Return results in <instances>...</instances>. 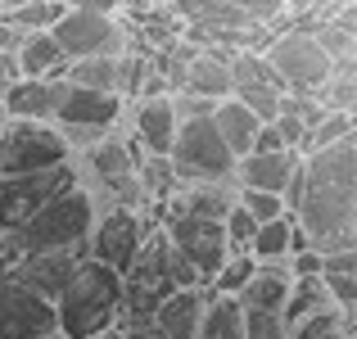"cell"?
I'll use <instances>...</instances> for the list:
<instances>
[{"label":"cell","instance_id":"cell-23","mask_svg":"<svg viewBox=\"0 0 357 339\" xmlns=\"http://www.w3.org/2000/svg\"><path fill=\"white\" fill-rule=\"evenodd\" d=\"M208 122L218 127L222 145H227L236 158H244V154L253 149V136H258V127H262V122L253 118V113L244 109L236 96H227V100H213V109H208Z\"/></svg>","mask_w":357,"mask_h":339},{"label":"cell","instance_id":"cell-9","mask_svg":"<svg viewBox=\"0 0 357 339\" xmlns=\"http://www.w3.org/2000/svg\"><path fill=\"white\" fill-rule=\"evenodd\" d=\"M77 186V163L63 158L54 167H32V172H9L0 176V235L18 231L36 209L54 199V195L73 190Z\"/></svg>","mask_w":357,"mask_h":339},{"label":"cell","instance_id":"cell-32","mask_svg":"<svg viewBox=\"0 0 357 339\" xmlns=\"http://www.w3.org/2000/svg\"><path fill=\"white\" fill-rule=\"evenodd\" d=\"M231 96H236L258 122H271L280 109H285V91H280V86H236Z\"/></svg>","mask_w":357,"mask_h":339},{"label":"cell","instance_id":"cell-8","mask_svg":"<svg viewBox=\"0 0 357 339\" xmlns=\"http://www.w3.org/2000/svg\"><path fill=\"white\" fill-rule=\"evenodd\" d=\"M163 222V209L158 204H140V209H100L96 226L86 235V253L96 262L114 271H127L131 258L140 253V240H145L154 226Z\"/></svg>","mask_w":357,"mask_h":339},{"label":"cell","instance_id":"cell-31","mask_svg":"<svg viewBox=\"0 0 357 339\" xmlns=\"http://www.w3.org/2000/svg\"><path fill=\"white\" fill-rule=\"evenodd\" d=\"M253 267H258V258H253V253H227V262L218 267V276H213L204 289H208V294H231V299H236L240 285L253 276Z\"/></svg>","mask_w":357,"mask_h":339},{"label":"cell","instance_id":"cell-37","mask_svg":"<svg viewBox=\"0 0 357 339\" xmlns=\"http://www.w3.org/2000/svg\"><path fill=\"white\" fill-rule=\"evenodd\" d=\"M289 276H321V253L317 249H303V253H289L285 258Z\"/></svg>","mask_w":357,"mask_h":339},{"label":"cell","instance_id":"cell-12","mask_svg":"<svg viewBox=\"0 0 357 339\" xmlns=\"http://www.w3.org/2000/svg\"><path fill=\"white\" fill-rule=\"evenodd\" d=\"M158 226H163L167 244H172V249L199 271L204 285H208V280L218 276V267L227 262V253H231L227 235H222V222L218 218H163Z\"/></svg>","mask_w":357,"mask_h":339},{"label":"cell","instance_id":"cell-29","mask_svg":"<svg viewBox=\"0 0 357 339\" xmlns=\"http://www.w3.org/2000/svg\"><path fill=\"white\" fill-rule=\"evenodd\" d=\"M54 14H59V0H14L0 9V23L14 32H41L54 23Z\"/></svg>","mask_w":357,"mask_h":339},{"label":"cell","instance_id":"cell-25","mask_svg":"<svg viewBox=\"0 0 357 339\" xmlns=\"http://www.w3.org/2000/svg\"><path fill=\"white\" fill-rule=\"evenodd\" d=\"M208 294V289H204ZM195 339H244V312L231 294H208Z\"/></svg>","mask_w":357,"mask_h":339},{"label":"cell","instance_id":"cell-13","mask_svg":"<svg viewBox=\"0 0 357 339\" xmlns=\"http://www.w3.org/2000/svg\"><path fill=\"white\" fill-rule=\"evenodd\" d=\"M54 331V303L23 280L0 276V339H41Z\"/></svg>","mask_w":357,"mask_h":339},{"label":"cell","instance_id":"cell-33","mask_svg":"<svg viewBox=\"0 0 357 339\" xmlns=\"http://www.w3.org/2000/svg\"><path fill=\"white\" fill-rule=\"evenodd\" d=\"M236 204H244L253 222H271V218H285V195H271V190H240L236 186Z\"/></svg>","mask_w":357,"mask_h":339},{"label":"cell","instance_id":"cell-28","mask_svg":"<svg viewBox=\"0 0 357 339\" xmlns=\"http://www.w3.org/2000/svg\"><path fill=\"white\" fill-rule=\"evenodd\" d=\"M289 231H294V218H271V222H258V231H253L249 240V253L258 262H285L289 258Z\"/></svg>","mask_w":357,"mask_h":339},{"label":"cell","instance_id":"cell-35","mask_svg":"<svg viewBox=\"0 0 357 339\" xmlns=\"http://www.w3.org/2000/svg\"><path fill=\"white\" fill-rule=\"evenodd\" d=\"M244 312V308H240ZM244 339H285L280 312H244Z\"/></svg>","mask_w":357,"mask_h":339},{"label":"cell","instance_id":"cell-19","mask_svg":"<svg viewBox=\"0 0 357 339\" xmlns=\"http://www.w3.org/2000/svg\"><path fill=\"white\" fill-rule=\"evenodd\" d=\"M204 303H208L204 285L172 289V294L158 299V308H154V317H149V326H154L163 339H195V331H199V317H204Z\"/></svg>","mask_w":357,"mask_h":339},{"label":"cell","instance_id":"cell-16","mask_svg":"<svg viewBox=\"0 0 357 339\" xmlns=\"http://www.w3.org/2000/svg\"><path fill=\"white\" fill-rule=\"evenodd\" d=\"M231 50H218V45H199L190 59L176 68V86L181 96H195V100H227L231 96Z\"/></svg>","mask_w":357,"mask_h":339},{"label":"cell","instance_id":"cell-1","mask_svg":"<svg viewBox=\"0 0 357 339\" xmlns=\"http://www.w3.org/2000/svg\"><path fill=\"white\" fill-rule=\"evenodd\" d=\"M285 209L317 253L357 249V136L298 154Z\"/></svg>","mask_w":357,"mask_h":339},{"label":"cell","instance_id":"cell-2","mask_svg":"<svg viewBox=\"0 0 357 339\" xmlns=\"http://www.w3.org/2000/svg\"><path fill=\"white\" fill-rule=\"evenodd\" d=\"M122 317V271L86 253L73 267L68 285L54 294V331L63 339H100Z\"/></svg>","mask_w":357,"mask_h":339},{"label":"cell","instance_id":"cell-41","mask_svg":"<svg viewBox=\"0 0 357 339\" xmlns=\"http://www.w3.org/2000/svg\"><path fill=\"white\" fill-rule=\"evenodd\" d=\"M0 276H9V253L0 249Z\"/></svg>","mask_w":357,"mask_h":339},{"label":"cell","instance_id":"cell-6","mask_svg":"<svg viewBox=\"0 0 357 339\" xmlns=\"http://www.w3.org/2000/svg\"><path fill=\"white\" fill-rule=\"evenodd\" d=\"M167 163H172L176 181H231L236 154L222 145L208 113H185V118H176V136H172V149H167Z\"/></svg>","mask_w":357,"mask_h":339},{"label":"cell","instance_id":"cell-7","mask_svg":"<svg viewBox=\"0 0 357 339\" xmlns=\"http://www.w3.org/2000/svg\"><path fill=\"white\" fill-rule=\"evenodd\" d=\"M262 59L271 63L276 82L289 96H312L326 77H331V54L317 45V36L307 27H280L262 41Z\"/></svg>","mask_w":357,"mask_h":339},{"label":"cell","instance_id":"cell-21","mask_svg":"<svg viewBox=\"0 0 357 339\" xmlns=\"http://www.w3.org/2000/svg\"><path fill=\"white\" fill-rule=\"evenodd\" d=\"M289 267L285 262H258L253 267V276L240 285L236 303L244 308V312H280V303H285L289 294Z\"/></svg>","mask_w":357,"mask_h":339},{"label":"cell","instance_id":"cell-4","mask_svg":"<svg viewBox=\"0 0 357 339\" xmlns=\"http://www.w3.org/2000/svg\"><path fill=\"white\" fill-rule=\"evenodd\" d=\"M96 199L82 190V181L73 190L54 195L45 209H36L18 231L0 235V249L14 258H27V253H50V249H73V244H86L91 226H96Z\"/></svg>","mask_w":357,"mask_h":339},{"label":"cell","instance_id":"cell-22","mask_svg":"<svg viewBox=\"0 0 357 339\" xmlns=\"http://www.w3.org/2000/svg\"><path fill=\"white\" fill-rule=\"evenodd\" d=\"M0 113H5V118L50 122V113H54V82H45V77H14L5 91H0Z\"/></svg>","mask_w":357,"mask_h":339},{"label":"cell","instance_id":"cell-10","mask_svg":"<svg viewBox=\"0 0 357 339\" xmlns=\"http://www.w3.org/2000/svg\"><path fill=\"white\" fill-rule=\"evenodd\" d=\"M63 59H100V54L131 50V32L118 14H96V9H59L45 27Z\"/></svg>","mask_w":357,"mask_h":339},{"label":"cell","instance_id":"cell-42","mask_svg":"<svg viewBox=\"0 0 357 339\" xmlns=\"http://www.w3.org/2000/svg\"><path fill=\"white\" fill-rule=\"evenodd\" d=\"M41 339H63V335H59V331H50V335H41Z\"/></svg>","mask_w":357,"mask_h":339},{"label":"cell","instance_id":"cell-30","mask_svg":"<svg viewBox=\"0 0 357 339\" xmlns=\"http://www.w3.org/2000/svg\"><path fill=\"white\" fill-rule=\"evenodd\" d=\"M344 136H353V113H340V109H326L321 118L307 127V136H303V149L298 154H312V149H321V145H335V140H344Z\"/></svg>","mask_w":357,"mask_h":339},{"label":"cell","instance_id":"cell-11","mask_svg":"<svg viewBox=\"0 0 357 339\" xmlns=\"http://www.w3.org/2000/svg\"><path fill=\"white\" fill-rule=\"evenodd\" d=\"M73 158L68 140L59 136L54 122L36 118H0V176L32 172V167H54Z\"/></svg>","mask_w":357,"mask_h":339},{"label":"cell","instance_id":"cell-43","mask_svg":"<svg viewBox=\"0 0 357 339\" xmlns=\"http://www.w3.org/2000/svg\"><path fill=\"white\" fill-rule=\"evenodd\" d=\"M5 5H14V0H0V9H5Z\"/></svg>","mask_w":357,"mask_h":339},{"label":"cell","instance_id":"cell-34","mask_svg":"<svg viewBox=\"0 0 357 339\" xmlns=\"http://www.w3.org/2000/svg\"><path fill=\"white\" fill-rule=\"evenodd\" d=\"M253 231H258V222H253L249 213H244V204H231V209L222 213V235H227L231 253H249Z\"/></svg>","mask_w":357,"mask_h":339},{"label":"cell","instance_id":"cell-38","mask_svg":"<svg viewBox=\"0 0 357 339\" xmlns=\"http://www.w3.org/2000/svg\"><path fill=\"white\" fill-rule=\"evenodd\" d=\"M122 0H59V9H96V14H118Z\"/></svg>","mask_w":357,"mask_h":339},{"label":"cell","instance_id":"cell-36","mask_svg":"<svg viewBox=\"0 0 357 339\" xmlns=\"http://www.w3.org/2000/svg\"><path fill=\"white\" fill-rule=\"evenodd\" d=\"M222 5L244 9L253 23H271V18H280V5H285V0H222Z\"/></svg>","mask_w":357,"mask_h":339},{"label":"cell","instance_id":"cell-40","mask_svg":"<svg viewBox=\"0 0 357 339\" xmlns=\"http://www.w3.org/2000/svg\"><path fill=\"white\" fill-rule=\"evenodd\" d=\"M14 77H18V68H14V54H0V91H5Z\"/></svg>","mask_w":357,"mask_h":339},{"label":"cell","instance_id":"cell-27","mask_svg":"<svg viewBox=\"0 0 357 339\" xmlns=\"http://www.w3.org/2000/svg\"><path fill=\"white\" fill-rule=\"evenodd\" d=\"M285 339H353V317L340 308H321V312H307L294 326H285Z\"/></svg>","mask_w":357,"mask_h":339},{"label":"cell","instance_id":"cell-14","mask_svg":"<svg viewBox=\"0 0 357 339\" xmlns=\"http://www.w3.org/2000/svg\"><path fill=\"white\" fill-rule=\"evenodd\" d=\"M127 136L140 154L149 158H167L176 136V100L172 96H140L136 105H127Z\"/></svg>","mask_w":357,"mask_h":339},{"label":"cell","instance_id":"cell-39","mask_svg":"<svg viewBox=\"0 0 357 339\" xmlns=\"http://www.w3.org/2000/svg\"><path fill=\"white\" fill-rule=\"evenodd\" d=\"M105 339H163V335H158L154 326H114Z\"/></svg>","mask_w":357,"mask_h":339},{"label":"cell","instance_id":"cell-18","mask_svg":"<svg viewBox=\"0 0 357 339\" xmlns=\"http://www.w3.org/2000/svg\"><path fill=\"white\" fill-rule=\"evenodd\" d=\"M236 204V181H176L163 199V218H218Z\"/></svg>","mask_w":357,"mask_h":339},{"label":"cell","instance_id":"cell-5","mask_svg":"<svg viewBox=\"0 0 357 339\" xmlns=\"http://www.w3.org/2000/svg\"><path fill=\"white\" fill-rule=\"evenodd\" d=\"M127 100L114 91H91V86H73V82H54V113L50 122L59 127V136L68 140V149L77 154L82 145L109 136L122 127Z\"/></svg>","mask_w":357,"mask_h":339},{"label":"cell","instance_id":"cell-24","mask_svg":"<svg viewBox=\"0 0 357 339\" xmlns=\"http://www.w3.org/2000/svg\"><path fill=\"white\" fill-rule=\"evenodd\" d=\"M321 285L331 294V303L353 317V308H357V249L321 253Z\"/></svg>","mask_w":357,"mask_h":339},{"label":"cell","instance_id":"cell-3","mask_svg":"<svg viewBox=\"0 0 357 339\" xmlns=\"http://www.w3.org/2000/svg\"><path fill=\"white\" fill-rule=\"evenodd\" d=\"M77 163V181L82 190L96 199V209H140V149L131 145V136L109 131V136L91 140L73 154Z\"/></svg>","mask_w":357,"mask_h":339},{"label":"cell","instance_id":"cell-17","mask_svg":"<svg viewBox=\"0 0 357 339\" xmlns=\"http://www.w3.org/2000/svg\"><path fill=\"white\" fill-rule=\"evenodd\" d=\"M294 167H298V154H289V149H249L244 158H236V167H231V181H236L240 190H271V195H285Z\"/></svg>","mask_w":357,"mask_h":339},{"label":"cell","instance_id":"cell-20","mask_svg":"<svg viewBox=\"0 0 357 339\" xmlns=\"http://www.w3.org/2000/svg\"><path fill=\"white\" fill-rule=\"evenodd\" d=\"M73 59H63V50L54 45V36L45 32H23L14 45V68L18 77H45V82H63V73H68Z\"/></svg>","mask_w":357,"mask_h":339},{"label":"cell","instance_id":"cell-26","mask_svg":"<svg viewBox=\"0 0 357 339\" xmlns=\"http://www.w3.org/2000/svg\"><path fill=\"white\" fill-rule=\"evenodd\" d=\"M321 308H335V303H331V294H326V285H321V276H294V280H289L285 303H280V322L294 326L298 317L321 312Z\"/></svg>","mask_w":357,"mask_h":339},{"label":"cell","instance_id":"cell-15","mask_svg":"<svg viewBox=\"0 0 357 339\" xmlns=\"http://www.w3.org/2000/svg\"><path fill=\"white\" fill-rule=\"evenodd\" d=\"M82 258H86V244H73V249H50V253H27V258H14V262H9V276L23 280L27 289H36L41 299H50V303H54V294L68 285L73 267H77Z\"/></svg>","mask_w":357,"mask_h":339}]
</instances>
